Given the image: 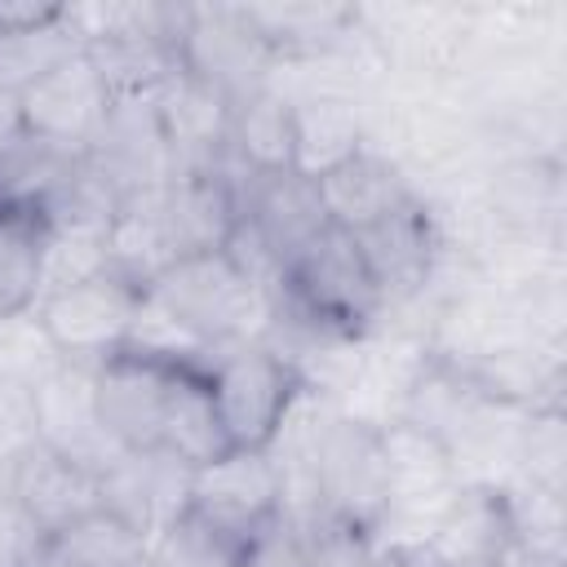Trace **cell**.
Instances as JSON below:
<instances>
[{"mask_svg":"<svg viewBox=\"0 0 567 567\" xmlns=\"http://www.w3.org/2000/svg\"><path fill=\"white\" fill-rule=\"evenodd\" d=\"M71 53H80V40L66 22V4L53 22L31 27V31H13L0 35V93L22 97L35 80H44L58 62H66Z\"/></svg>","mask_w":567,"mask_h":567,"instance_id":"obj_27","label":"cell"},{"mask_svg":"<svg viewBox=\"0 0 567 567\" xmlns=\"http://www.w3.org/2000/svg\"><path fill=\"white\" fill-rule=\"evenodd\" d=\"M186 514L244 554V545L270 518L284 514V487H279L275 456L270 452H221L217 461L190 470Z\"/></svg>","mask_w":567,"mask_h":567,"instance_id":"obj_5","label":"cell"},{"mask_svg":"<svg viewBox=\"0 0 567 567\" xmlns=\"http://www.w3.org/2000/svg\"><path fill=\"white\" fill-rule=\"evenodd\" d=\"M151 549V540L124 523L115 509L97 505L93 514L58 527V532H35L18 567H128Z\"/></svg>","mask_w":567,"mask_h":567,"instance_id":"obj_18","label":"cell"},{"mask_svg":"<svg viewBox=\"0 0 567 567\" xmlns=\"http://www.w3.org/2000/svg\"><path fill=\"white\" fill-rule=\"evenodd\" d=\"M244 221L252 226V235L266 244V252L284 270L288 257L301 252L328 226V213H323L315 177L297 168H279V173H252L244 190Z\"/></svg>","mask_w":567,"mask_h":567,"instance_id":"obj_14","label":"cell"},{"mask_svg":"<svg viewBox=\"0 0 567 567\" xmlns=\"http://www.w3.org/2000/svg\"><path fill=\"white\" fill-rule=\"evenodd\" d=\"M292 133H297V173L319 177L328 168H337L341 159H350L363 142V124L350 97L337 93H310L301 102H292Z\"/></svg>","mask_w":567,"mask_h":567,"instance_id":"obj_24","label":"cell"},{"mask_svg":"<svg viewBox=\"0 0 567 567\" xmlns=\"http://www.w3.org/2000/svg\"><path fill=\"white\" fill-rule=\"evenodd\" d=\"M425 549L443 567H483L501 563L514 549L509 487L501 483H461L425 532Z\"/></svg>","mask_w":567,"mask_h":567,"instance_id":"obj_12","label":"cell"},{"mask_svg":"<svg viewBox=\"0 0 567 567\" xmlns=\"http://www.w3.org/2000/svg\"><path fill=\"white\" fill-rule=\"evenodd\" d=\"M354 239H359L381 292H385V306L425 292V284L434 279L443 239H439L434 213L425 208L421 195H408L394 213H385L381 221H372Z\"/></svg>","mask_w":567,"mask_h":567,"instance_id":"obj_13","label":"cell"},{"mask_svg":"<svg viewBox=\"0 0 567 567\" xmlns=\"http://www.w3.org/2000/svg\"><path fill=\"white\" fill-rule=\"evenodd\" d=\"M35 399V443L62 452L66 461L84 465L89 474H106L124 447L106 434L97 403H93V368H75L62 363L49 381H40L31 390Z\"/></svg>","mask_w":567,"mask_h":567,"instance_id":"obj_10","label":"cell"},{"mask_svg":"<svg viewBox=\"0 0 567 567\" xmlns=\"http://www.w3.org/2000/svg\"><path fill=\"white\" fill-rule=\"evenodd\" d=\"M315 186H319V199H323L328 221L341 226V230H350V235L368 230L372 221H381L385 213H394L408 195H416L408 186L403 168L390 155L372 151V146H359L350 159H341L337 168L319 173Z\"/></svg>","mask_w":567,"mask_h":567,"instance_id":"obj_17","label":"cell"},{"mask_svg":"<svg viewBox=\"0 0 567 567\" xmlns=\"http://www.w3.org/2000/svg\"><path fill=\"white\" fill-rule=\"evenodd\" d=\"M177 359H159L146 350H115L93 368V403L106 425V434L124 452H155L164 430L168 390L177 377Z\"/></svg>","mask_w":567,"mask_h":567,"instance_id":"obj_8","label":"cell"},{"mask_svg":"<svg viewBox=\"0 0 567 567\" xmlns=\"http://www.w3.org/2000/svg\"><path fill=\"white\" fill-rule=\"evenodd\" d=\"M239 567H310L306 527H297L288 514L270 518V523L244 545Z\"/></svg>","mask_w":567,"mask_h":567,"instance_id":"obj_31","label":"cell"},{"mask_svg":"<svg viewBox=\"0 0 567 567\" xmlns=\"http://www.w3.org/2000/svg\"><path fill=\"white\" fill-rule=\"evenodd\" d=\"M58 368H62V359H58L53 341L44 337L35 310L0 319V377H4V381H18V385L35 390V385L49 381Z\"/></svg>","mask_w":567,"mask_h":567,"instance_id":"obj_29","label":"cell"},{"mask_svg":"<svg viewBox=\"0 0 567 567\" xmlns=\"http://www.w3.org/2000/svg\"><path fill=\"white\" fill-rule=\"evenodd\" d=\"M310 474H315L319 518L346 523L368 536L385 532L390 474H385V447H381L377 421H363V416L319 421L315 447H310Z\"/></svg>","mask_w":567,"mask_h":567,"instance_id":"obj_3","label":"cell"},{"mask_svg":"<svg viewBox=\"0 0 567 567\" xmlns=\"http://www.w3.org/2000/svg\"><path fill=\"white\" fill-rule=\"evenodd\" d=\"M381 447H385V474H390V518H385V527L399 514L421 518L425 509H430V523H434V514L447 505V496L465 483L456 456L439 439H430V434H421L403 421L381 425Z\"/></svg>","mask_w":567,"mask_h":567,"instance_id":"obj_15","label":"cell"},{"mask_svg":"<svg viewBox=\"0 0 567 567\" xmlns=\"http://www.w3.org/2000/svg\"><path fill=\"white\" fill-rule=\"evenodd\" d=\"M492 213L523 239L558 221V164L536 155L505 164L501 177L492 182Z\"/></svg>","mask_w":567,"mask_h":567,"instance_id":"obj_25","label":"cell"},{"mask_svg":"<svg viewBox=\"0 0 567 567\" xmlns=\"http://www.w3.org/2000/svg\"><path fill=\"white\" fill-rule=\"evenodd\" d=\"M523 483L540 492L563 496V461H567V434H563V408H527L523 425H514L509 443Z\"/></svg>","mask_w":567,"mask_h":567,"instance_id":"obj_28","label":"cell"},{"mask_svg":"<svg viewBox=\"0 0 567 567\" xmlns=\"http://www.w3.org/2000/svg\"><path fill=\"white\" fill-rule=\"evenodd\" d=\"M44 292V221L0 217V319L35 310Z\"/></svg>","mask_w":567,"mask_h":567,"instance_id":"obj_26","label":"cell"},{"mask_svg":"<svg viewBox=\"0 0 567 567\" xmlns=\"http://www.w3.org/2000/svg\"><path fill=\"white\" fill-rule=\"evenodd\" d=\"M35 443V399L27 385L0 377V474Z\"/></svg>","mask_w":567,"mask_h":567,"instance_id":"obj_32","label":"cell"},{"mask_svg":"<svg viewBox=\"0 0 567 567\" xmlns=\"http://www.w3.org/2000/svg\"><path fill=\"white\" fill-rule=\"evenodd\" d=\"M18 128H22V120H18V97H13V93H0V146H4Z\"/></svg>","mask_w":567,"mask_h":567,"instance_id":"obj_34","label":"cell"},{"mask_svg":"<svg viewBox=\"0 0 567 567\" xmlns=\"http://www.w3.org/2000/svg\"><path fill=\"white\" fill-rule=\"evenodd\" d=\"M173 261H177V248L159 217V190L124 199L106 230V270L133 284L137 292H146Z\"/></svg>","mask_w":567,"mask_h":567,"instance_id":"obj_21","label":"cell"},{"mask_svg":"<svg viewBox=\"0 0 567 567\" xmlns=\"http://www.w3.org/2000/svg\"><path fill=\"white\" fill-rule=\"evenodd\" d=\"M385 310V292L359 248L341 226H323L301 252L288 257L270 292V319L301 328L319 341H359Z\"/></svg>","mask_w":567,"mask_h":567,"instance_id":"obj_1","label":"cell"},{"mask_svg":"<svg viewBox=\"0 0 567 567\" xmlns=\"http://www.w3.org/2000/svg\"><path fill=\"white\" fill-rule=\"evenodd\" d=\"M483 567H558V563H540V558H527V554H518V549H509L501 563H483Z\"/></svg>","mask_w":567,"mask_h":567,"instance_id":"obj_35","label":"cell"},{"mask_svg":"<svg viewBox=\"0 0 567 567\" xmlns=\"http://www.w3.org/2000/svg\"><path fill=\"white\" fill-rule=\"evenodd\" d=\"M111 89L102 84L97 66L89 62V53H71L66 62H58L44 80H35L22 97H18V120L27 133L62 146V151H93L106 115H111Z\"/></svg>","mask_w":567,"mask_h":567,"instance_id":"obj_9","label":"cell"},{"mask_svg":"<svg viewBox=\"0 0 567 567\" xmlns=\"http://www.w3.org/2000/svg\"><path fill=\"white\" fill-rule=\"evenodd\" d=\"M75 151H62L27 128H18L0 146V217H35L49 221L71 168Z\"/></svg>","mask_w":567,"mask_h":567,"instance_id":"obj_19","label":"cell"},{"mask_svg":"<svg viewBox=\"0 0 567 567\" xmlns=\"http://www.w3.org/2000/svg\"><path fill=\"white\" fill-rule=\"evenodd\" d=\"M230 155L252 173H279L297 164V133H292V97L275 93L270 84L239 97L230 106Z\"/></svg>","mask_w":567,"mask_h":567,"instance_id":"obj_23","label":"cell"},{"mask_svg":"<svg viewBox=\"0 0 567 567\" xmlns=\"http://www.w3.org/2000/svg\"><path fill=\"white\" fill-rule=\"evenodd\" d=\"M128 567H159V563H155V554H151V549H146V554H142V558H137V563H128Z\"/></svg>","mask_w":567,"mask_h":567,"instance_id":"obj_36","label":"cell"},{"mask_svg":"<svg viewBox=\"0 0 567 567\" xmlns=\"http://www.w3.org/2000/svg\"><path fill=\"white\" fill-rule=\"evenodd\" d=\"M146 297H155L208 354L226 341L257 337L252 319H270V292L257 288L226 252L177 257Z\"/></svg>","mask_w":567,"mask_h":567,"instance_id":"obj_4","label":"cell"},{"mask_svg":"<svg viewBox=\"0 0 567 567\" xmlns=\"http://www.w3.org/2000/svg\"><path fill=\"white\" fill-rule=\"evenodd\" d=\"M270 49L244 18V4H186L177 35V66L221 89L230 102L266 89Z\"/></svg>","mask_w":567,"mask_h":567,"instance_id":"obj_7","label":"cell"},{"mask_svg":"<svg viewBox=\"0 0 567 567\" xmlns=\"http://www.w3.org/2000/svg\"><path fill=\"white\" fill-rule=\"evenodd\" d=\"M137 301H142V292L133 284H124L120 275L102 270V275L80 279L71 288L44 292L35 301V319H40V328L53 341L62 363L97 368L102 359L124 350L133 315H137Z\"/></svg>","mask_w":567,"mask_h":567,"instance_id":"obj_6","label":"cell"},{"mask_svg":"<svg viewBox=\"0 0 567 567\" xmlns=\"http://www.w3.org/2000/svg\"><path fill=\"white\" fill-rule=\"evenodd\" d=\"M248 27L270 49V58H323L337 49L350 27L359 22V9L346 4H244Z\"/></svg>","mask_w":567,"mask_h":567,"instance_id":"obj_22","label":"cell"},{"mask_svg":"<svg viewBox=\"0 0 567 567\" xmlns=\"http://www.w3.org/2000/svg\"><path fill=\"white\" fill-rule=\"evenodd\" d=\"M372 567H443V563L425 549V540H377Z\"/></svg>","mask_w":567,"mask_h":567,"instance_id":"obj_33","label":"cell"},{"mask_svg":"<svg viewBox=\"0 0 567 567\" xmlns=\"http://www.w3.org/2000/svg\"><path fill=\"white\" fill-rule=\"evenodd\" d=\"M4 492L31 532H58L102 505V478L44 443H31L4 470Z\"/></svg>","mask_w":567,"mask_h":567,"instance_id":"obj_11","label":"cell"},{"mask_svg":"<svg viewBox=\"0 0 567 567\" xmlns=\"http://www.w3.org/2000/svg\"><path fill=\"white\" fill-rule=\"evenodd\" d=\"M230 97L221 89H213L208 80L190 75L186 66H177L159 89H155V115L168 142V159L173 173L195 168L204 159H213L226 146L230 133Z\"/></svg>","mask_w":567,"mask_h":567,"instance_id":"obj_16","label":"cell"},{"mask_svg":"<svg viewBox=\"0 0 567 567\" xmlns=\"http://www.w3.org/2000/svg\"><path fill=\"white\" fill-rule=\"evenodd\" d=\"M208 390L230 452H270L288 412L310 390L306 377L261 337L226 341L208 354Z\"/></svg>","mask_w":567,"mask_h":567,"instance_id":"obj_2","label":"cell"},{"mask_svg":"<svg viewBox=\"0 0 567 567\" xmlns=\"http://www.w3.org/2000/svg\"><path fill=\"white\" fill-rule=\"evenodd\" d=\"M151 554H155L159 567H239V558H244L235 545H226L221 536H213L190 514H182L177 523H168L151 540Z\"/></svg>","mask_w":567,"mask_h":567,"instance_id":"obj_30","label":"cell"},{"mask_svg":"<svg viewBox=\"0 0 567 567\" xmlns=\"http://www.w3.org/2000/svg\"><path fill=\"white\" fill-rule=\"evenodd\" d=\"M159 452L177 456L182 465L199 470L208 461H217L226 447L217 408H213V390H208V363H182L168 390V408H164V430H159Z\"/></svg>","mask_w":567,"mask_h":567,"instance_id":"obj_20","label":"cell"}]
</instances>
